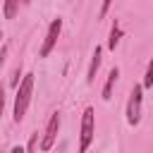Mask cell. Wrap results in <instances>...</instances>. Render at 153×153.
<instances>
[{"instance_id":"obj_1","label":"cell","mask_w":153,"mask_h":153,"mask_svg":"<svg viewBox=\"0 0 153 153\" xmlns=\"http://www.w3.org/2000/svg\"><path fill=\"white\" fill-rule=\"evenodd\" d=\"M31 96H33V74H24L22 81L17 84V96H14V122H22L26 110H29V103H31Z\"/></svg>"},{"instance_id":"obj_2","label":"cell","mask_w":153,"mask_h":153,"mask_svg":"<svg viewBox=\"0 0 153 153\" xmlns=\"http://www.w3.org/2000/svg\"><path fill=\"white\" fill-rule=\"evenodd\" d=\"M93 134H96V115H93V108H86L81 115V136H79V151L81 153L88 151Z\"/></svg>"},{"instance_id":"obj_3","label":"cell","mask_w":153,"mask_h":153,"mask_svg":"<svg viewBox=\"0 0 153 153\" xmlns=\"http://www.w3.org/2000/svg\"><path fill=\"white\" fill-rule=\"evenodd\" d=\"M141 98H143V86L134 84V88L129 91V100H127V122L131 127L141 122Z\"/></svg>"},{"instance_id":"obj_4","label":"cell","mask_w":153,"mask_h":153,"mask_svg":"<svg viewBox=\"0 0 153 153\" xmlns=\"http://www.w3.org/2000/svg\"><path fill=\"white\" fill-rule=\"evenodd\" d=\"M60 31H62V19L57 17V19H53L50 26H48V33H45L43 45H41V57H48V55L53 53V48H55V43H57V38H60Z\"/></svg>"},{"instance_id":"obj_5","label":"cell","mask_w":153,"mask_h":153,"mask_svg":"<svg viewBox=\"0 0 153 153\" xmlns=\"http://www.w3.org/2000/svg\"><path fill=\"white\" fill-rule=\"evenodd\" d=\"M57 129H60V112H53L48 124H45V131H43V139H41V151H50L55 139H57Z\"/></svg>"},{"instance_id":"obj_6","label":"cell","mask_w":153,"mask_h":153,"mask_svg":"<svg viewBox=\"0 0 153 153\" xmlns=\"http://www.w3.org/2000/svg\"><path fill=\"white\" fill-rule=\"evenodd\" d=\"M103 55V48L100 45H96V50H93V57H91V65H88V74H86V81L88 84H93L96 81V74H98V67H100V57Z\"/></svg>"},{"instance_id":"obj_7","label":"cell","mask_w":153,"mask_h":153,"mask_svg":"<svg viewBox=\"0 0 153 153\" xmlns=\"http://www.w3.org/2000/svg\"><path fill=\"white\" fill-rule=\"evenodd\" d=\"M117 76H120V69H117V67H112V69L108 72V79H105V86H103V98H105V100H110V98H112V86H115Z\"/></svg>"},{"instance_id":"obj_8","label":"cell","mask_w":153,"mask_h":153,"mask_svg":"<svg viewBox=\"0 0 153 153\" xmlns=\"http://www.w3.org/2000/svg\"><path fill=\"white\" fill-rule=\"evenodd\" d=\"M120 38H122V29H120V24L115 22V24H112V29H110V38H108V48H110V50H115V45L120 43Z\"/></svg>"},{"instance_id":"obj_9","label":"cell","mask_w":153,"mask_h":153,"mask_svg":"<svg viewBox=\"0 0 153 153\" xmlns=\"http://www.w3.org/2000/svg\"><path fill=\"white\" fill-rule=\"evenodd\" d=\"M17 10H19V0H5V7H2L5 19H14Z\"/></svg>"},{"instance_id":"obj_10","label":"cell","mask_w":153,"mask_h":153,"mask_svg":"<svg viewBox=\"0 0 153 153\" xmlns=\"http://www.w3.org/2000/svg\"><path fill=\"white\" fill-rule=\"evenodd\" d=\"M143 88H153V60H151L148 67H146V74H143Z\"/></svg>"},{"instance_id":"obj_11","label":"cell","mask_w":153,"mask_h":153,"mask_svg":"<svg viewBox=\"0 0 153 153\" xmlns=\"http://www.w3.org/2000/svg\"><path fill=\"white\" fill-rule=\"evenodd\" d=\"M36 146H38V131L31 136V141H29V146H26V151H36Z\"/></svg>"},{"instance_id":"obj_12","label":"cell","mask_w":153,"mask_h":153,"mask_svg":"<svg viewBox=\"0 0 153 153\" xmlns=\"http://www.w3.org/2000/svg\"><path fill=\"white\" fill-rule=\"evenodd\" d=\"M110 5H112V0H103V5H100V17H105V14H108Z\"/></svg>"},{"instance_id":"obj_13","label":"cell","mask_w":153,"mask_h":153,"mask_svg":"<svg viewBox=\"0 0 153 153\" xmlns=\"http://www.w3.org/2000/svg\"><path fill=\"white\" fill-rule=\"evenodd\" d=\"M2 110H5V91L0 88V117H2Z\"/></svg>"},{"instance_id":"obj_14","label":"cell","mask_w":153,"mask_h":153,"mask_svg":"<svg viewBox=\"0 0 153 153\" xmlns=\"http://www.w3.org/2000/svg\"><path fill=\"white\" fill-rule=\"evenodd\" d=\"M22 2H24V5H29V2H31V0H22Z\"/></svg>"},{"instance_id":"obj_15","label":"cell","mask_w":153,"mask_h":153,"mask_svg":"<svg viewBox=\"0 0 153 153\" xmlns=\"http://www.w3.org/2000/svg\"><path fill=\"white\" fill-rule=\"evenodd\" d=\"M0 38H2V31H0Z\"/></svg>"}]
</instances>
